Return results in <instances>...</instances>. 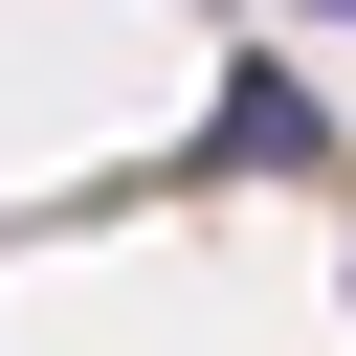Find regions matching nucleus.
Instances as JSON below:
<instances>
[{
    "instance_id": "obj_2",
    "label": "nucleus",
    "mask_w": 356,
    "mask_h": 356,
    "mask_svg": "<svg viewBox=\"0 0 356 356\" xmlns=\"http://www.w3.org/2000/svg\"><path fill=\"white\" fill-rule=\"evenodd\" d=\"M312 22H356V0H312Z\"/></svg>"
},
{
    "instance_id": "obj_1",
    "label": "nucleus",
    "mask_w": 356,
    "mask_h": 356,
    "mask_svg": "<svg viewBox=\"0 0 356 356\" xmlns=\"http://www.w3.org/2000/svg\"><path fill=\"white\" fill-rule=\"evenodd\" d=\"M312 134H334V111H312V89H289V67H245V89H222V134H200V156H245V178H267V156H312Z\"/></svg>"
}]
</instances>
